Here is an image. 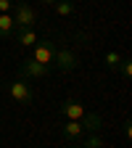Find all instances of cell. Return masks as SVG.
Listing matches in <instances>:
<instances>
[{
	"label": "cell",
	"instance_id": "cell-1",
	"mask_svg": "<svg viewBox=\"0 0 132 148\" xmlns=\"http://www.w3.org/2000/svg\"><path fill=\"white\" fill-rule=\"evenodd\" d=\"M13 21H16V29H32L34 27V21H37V11L29 5V3H24V0H16L13 3Z\"/></svg>",
	"mask_w": 132,
	"mask_h": 148
},
{
	"label": "cell",
	"instance_id": "cell-2",
	"mask_svg": "<svg viewBox=\"0 0 132 148\" xmlns=\"http://www.w3.org/2000/svg\"><path fill=\"white\" fill-rule=\"evenodd\" d=\"M55 50H58V42L48 37V40H37V45L32 48V58L37 64H45V66H53V58H55Z\"/></svg>",
	"mask_w": 132,
	"mask_h": 148
},
{
	"label": "cell",
	"instance_id": "cell-3",
	"mask_svg": "<svg viewBox=\"0 0 132 148\" xmlns=\"http://www.w3.org/2000/svg\"><path fill=\"white\" fill-rule=\"evenodd\" d=\"M8 95L16 101V103H21V106H27V103H32L34 101V92H32V85L27 82V79H13V82H8Z\"/></svg>",
	"mask_w": 132,
	"mask_h": 148
},
{
	"label": "cell",
	"instance_id": "cell-4",
	"mask_svg": "<svg viewBox=\"0 0 132 148\" xmlns=\"http://www.w3.org/2000/svg\"><path fill=\"white\" fill-rule=\"evenodd\" d=\"M53 66H45V64H37L34 58H27L21 61V66H18V77L21 79H34V77H45V74H50Z\"/></svg>",
	"mask_w": 132,
	"mask_h": 148
},
{
	"label": "cell",
	"instance_id": "cell-5",
	"mask_svg": "<svg viewBox=\"0 0 132 148\" xmlns=\"http://www.w3.org/2000/svg\"><path fill=\"white\" fill-rule=\"evenodd\" d=\"M77 66H79V58H77L69 48H58V50H55L53 69H58V71H74Z\"/></svg>",
	"mask_w": 132,
	"mask_h": 148
},
{
	"label": "cell",
	"instance_id": "cell-6",
	"mask_svg": "<svg viewBox=\"0 0 132 148\" xmlns=\"http://www.w3.org/2000/svg\"><path fill=\"white\" fill-rule=\"evenodd\" d=\"M61 114L66 116V119H82L85 114H87V111H85V106L79 103V101H74V98H66L64 103H61Z\"/></svg>",
	"mask_w": 132,
	"mask_h": 148
},
{
	"label": "cell",
	"instance_id": "cell-7",
	"mask_svg": "<svg viewBox=\"0 0 132 148\" xmlns=\"http://www.w3.org/2000/svg\"><path fill=\"white\" fill-rule=\"evenodd\" d=\"M79 122H82V130H85V132H87V135H92V132H101L103 116L98 114V111H92V114H85Z\"/></svg>",
	"mask_w": 132,
	"mask_h": 148
},
{
	"label": "cell",
	"instance_id": "cell-8",
	"mask_svg": "<svg viewBox=\"0 0 132 148\" xmlns=\"http://www.w3.org/2000/svg\"><path fill=\"white\" fill-rule=\"evenodd\" d=\"M61 135H64L66 140H79V138L85 135V130H82V122H77V119H69V122L61 127Z\"/></svg>",
	"mask_w": 132,
	"mask_h": 148
},
{
	"label": "cell",
	"instance_id": "cell-9",
	"mask_svg": "<svg viewBox=\"0 0 132 148\" xmlns=\"http://www.w3.org/2000/svg\"><path fill=\"white\" fill-rule=\"evenodd\" d=\"M16 32V21L11 13H0V40H11Z\"/></svg>",
	"mask_w": 132,
	"mask_h": 148
},
{
	"label": "cell",
	"instance_id": "cell-10",
	"mask_svg": "<svg viewBox=\"0 0 132 148\" xmlns=\"http://www.w3.org/2000/svg\"><path fill=\"white\" fill-rule=\"evenodd\" d=\"M13 34H16V40H18V45H21V48H34V45H37L34 29H16Z\"/></svg>",
	"mask_w": 132,
	"mask_h": 148
},
{
	"label": "cell",
	"instance_id": "cell-11",
	"mask_svg": "<svg viewBox=\"0 0 132 148\" xmlns=\"http://www.w3.org/2000/svg\"><path fill=\"white\" fill-rule=\"evenodd\" d=\"M55 13L58 16H71L74 13V0H58L55 3Z\"/></svg>",
	"mask_w": 132,
	"mask_h": 148
},
{
	"label": "cell",
	"instance_id": "cell-12",
	"mask_svg": "<svg viewBox=\"0 0 132 148\" xmlns=\"http://www.w3.org/2000/svg\"><path fill=\"white\" fill-rule=\"evenodd\" d=\"M82 148H103V138H101L98 132H92V135L85 138V145H82Z\"/></svg>",
	"mask_w": 132,
	"mask_h": 148
},
{
	"label": "cell",
	"instance_id": "cell-13",
	"mask_svg": "<svg viewBox=\"0 0 132 148\" xmlns=\"http://www.w3.org/2000/svg\"><path fill=\"white\" fill-rule=\"evenodd\" d=\"M119 64H122V58H119L114 50H108V53H106V66H108L111 71H116V69H119Z\"/></svg>",
	"mask_w": 132,
	"mask_h": 148
},
{
	"label": "cell",
	"instance_id": "cell-14",
	"mask_svg": "<svg viewBox=\"0 0 132 148\" xmlns=\"http://www.w3.org/2000/svg\"><path fill=\"white\" fill-rule=\"evenodd\" d=\"M13 3H16V0H0V13H11Z\"/></svg>",
	"mask_w": 132,
	"mask_h": 148
},
{
	"label": "cell",
	"instance_id": "cell-15",
	"mask_svg": "<svg viewBox=\"0 0 132 148\" xmlns=\"http://www.w3.org/2000/svg\"><path fill=\"white\" fill-rule=\"evenodd\" d=\"M119 69H122V74H124V77H129V74H132V66H129V58H122Z\"/></svg>",
	"mask_w": 132,
	"mask_h": 148
},
{
	"label": "cell",
	"instance_id": "cell-16",
	"mask_svg": "<svg viewBox=\"0 0 132 148\" xmlns=\"http://www.w3.org/2000/svg\"><path fill=\"white\" fill-rule=\"evenodd\" d=\"M42 3H45V5H55V3H58V0H42Z\"/></svg>",
	"mask_w": 132,
	"mask_h": 148
},
{
	"label": "cell",
	"instance_id": "cell-17",
	"mask_svg": "<svg viewBox=\"0 0 132 148\" xmlns=\"http://www.w3.org/2000/svg\"><path fill=\"white\" fill-rule=\"evenodd\" d=\"M69 148H82V145H69Z\"/></svg>",
	"mask_w": 132,
	"mask_h": 148
}]
</instances>
